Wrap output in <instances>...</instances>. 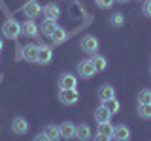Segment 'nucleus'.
<instances>
[{
	"label": "nucleus",
	"mask_w": 151,
	"mask_h": 141,
	"mask_svg": "<svg viewBox=\"0 0 151 141\" xmlns=\"http://www.w3.org/2000/svg\"><path fill=\"white\" fill-rule=\"evenodd\" d=\"M21 32H23L21 30V23H17L15 19H8V21L2 25V34L6 38H9V40H15Z\"/></svg>",
	"instance_id": "f257e3e1"
},
{
	"label": "nucleus",
	"mask_w": 151,
	"mask_h": 141,
	"mask_svg": "<svg viewBox=\"0 0 151 141\" xmlns=\"http://www.w3.org/2000/svg\"><path fill=\"white\" fill-rule=\"evenodd\" d=\"M79 47H81L83 53L94 55L98 51V40H96V36H83L81 41H79Z\"/></svg>",
	"instance_id": "f03ea898"
},
{
	"label": "nucleus",
	"mask_w": 151,
	"mask_h": 141,
	"mask_svg": "<svg viewBox=\"0 0 151 141\" xmlns=\"http://www.w3.org/2000/svg\"><path fill=\"white\" fill-rule=\"evenodd\" d=\"M59 98H60V103H64V105H74L79 100L78 88H60Z\"/></svg>",
	"instance_id": "7ed1b4c3"
},
{
	"label": "nucleus",
	"mask_w": 151,
	"mask_h": 141,
	"mask_svg": "<svg viewBox=\"0 0 151 141\" xmlns=\"http://www.w3.org/2000/svg\"><path fill=\"white\" fill-rule=\"evenodd\" d=\"M78 73H79V77H83V79H91L94 73H96V68L93 66L91 60H81L78 66Z\"/></svg>",
	"instance_id": "20e7f679"
},
{
	"label": "nucleus",
	"mask_w": 151,
	"mask_h": 141,
	"mask_svg": "<svg viewBox=\"0 0 151 141\" xmlns=\"http://www.w3.org/2000/svg\"><path fill=\"white\" fill-rule=\"evenodd\" d=\"M53 58V49L49 45H38V60L40 64H49Z\"/></svg>",
	"instance_id": "39448f33"
},
{
	"label": "nucleus",
	"mask_w": 151,
	"mask_h": 141,
	"mask_svg": "<svg viewBox=\"0 0 151 141\" xmlns=\"http://www.w3.org/2000/svg\"><path fill=\"white\" fill-rule=\"evenodd\" d=\"M113 135V124L110 120L108 122H98V134L96 139H110Z\"/></svg>",
	"instance_id": "423d86ee"
},
{
	"label": "nucleus",
	"mask_w": 151,
	"mask_h": 141,
	"mask_svg": "<svg viewBox=\"0 0 151 141\" xmlns=\"http://www.w3.org/2000/svg\"><path fill=\"white\" fill-rule=\"evenodd\" d=\"M23 11H25V15H27L28 19H34V17H38V15L42 13V6L36 2V0H30V2L25 4Z\"/></svg>",
	"instance_id": "0eeeda50"
},
{
	"label": "nucleus",
	"mask_w": 151,
	"mask_h": 141,
	"mask_svg": "<svg viewBox=\"0 0 151 141\" xmlns=\"http://www.w3.org/2000/svg\"><path fill=\"white\" fill-rule=\"evenodd\" d=\"M113 139H117V141H125V139H129L130 137V130H129V126L127 124H117V126H113V135H111Z\"/></svg>",
	"instance_id": "6e6552de"
},
{
	"label": "nucleus",
	"mask_w": 151,
	"mask_h": 141,
	"mask_svg": "<svg viewBox=\"0 0 151 141\" xmlns=\"http://www.w3.org/2000/svg\"><path fill=\"white\" fill-rule=\"evenodd\" d=\"M23 58H25L27 62H36L38 60V45L28 43V45L23 47Z\"/></svg>",
	"instance_id": "1a4fd4ad"
},
{
	"label": "nucleus",
	"mask_w": 151,
	"mask_h": 141,
	"mask_svg": "<svg viewBox=\"0 0 151 141\" xmlns=\"http://www.w3.org/2000/svg\"><path fill=\"white\" fill-rule=\"evenodd\" d=\"M12 128H13L15 134L23 135V134H27V132H28V122H27L25 117H17V119L12 122Z\"/></svg>",
	"instance_id": "9d476101"
},
{
	"label": "nucleus",
	"mask_w": 151,
	"mask_h": 141,
	"mask_svg": "<svg viewBox=\"0 0 151 141\" xmlns=\"http://www.w3.org/2000/svg\"><path fill=\"white\" fill-rule=\"evenodd\" d=\"M21 30H23V34L25 36H28V38H34L36 34H38V25L32 19H28V21H25V23H21Z\"/></svg>",
	"instance_id": "9b49d317"
},
{
	"label": "nucleus",
	"mask_w": 151,
	"mask_h": 141,
	"mask_svg": "<svg viewBox=\"0 0 151 141\" xmlns=\"http://www.w3.org/2000/svg\"><path fill=\"white\" fill-rule=\"evenodd\" d=\"M59 85H60V88H76L78 79H76V75H72V73H63L60 79H59Z\"/></svg>",
	"instance_id": "f8f14e48"
},
{
	"label": "nucleus",
	"mask_w": 151,
	"mask_h": 141,
	"mask_svg": "<svg viewBox=\"0 0 151 141\" xmlns=\"http://www.w3.org/2000/svg\"><path fill=\"white\" fill-rule=\"evenodd\" d=\"M59 128H60V137H64V139L76 137V124H72V122H63Z\"/></svg>",
	"instance_id": "ddd939ff"
},
{
	"label": "nucleus",
	"mask_w": 151,
	"mask_h": 141,
	"mask_svg": "<svg viewBox=\"0 0 151 141\" xmlns=\"http://www.w3.org/2000/svg\"><path fill=\"white\" fill-rule=\"evenodd\" d=\"M42 11H44L45 19H53V21H57V19L60 17V9L55 6V4H47L45 8H42Z\"/></svg>",
	"instance_id": "4468645a"
},
{
	"label": "nucleus",
	"mask_w": 151,
	"mask_h": 141,
	"mask_svg": "<svg viewBox=\"0 0 151 141\" xmlns=\"http://www.w3.org/2000/svg\"><path fill=\"white\" fill-rule=\"evenodd\" d=\"M98 98L104 102V100H110V98H115V90H113L111 85H102L98 88Z\"/></svg>",
	"instance_id": "2eb2a0df"
},
{
	"label": "nucleus",
	"mask_w": 151,
	"mask_h": 141,
	"mask_svg": "<svg viewBox=\"0 0 151 141\" xmlns=\"http://www.w3.org/2000/svg\"><path fill=\"white\" fill-rule=\"evenodd\" d=\"M94 119H96V122H108L111 119V113L108 111L104 105H100V107L94 109Z\"/></svg>",
	"instance_id": "dca6fc26"
},
{
	"label": "nucleus",
	"mask_w": 151,
	"mask_h": 141,
	"mask_svg": "<svg viewBox=\"0 0 151 141\" xmlns=\"http://www.w3.org/2000/svg\"><path fill=\"white\" fill-rule=\"evenodd\" d=\"M44 134H45V137H47V139L55 141V139H59V137H60V128H59V126H55V124H47V126H45V130H44Z\"/></svg>",
	"instance_id": "f3484780"
},
{
	"label": "nucleus",
	"mask_w": 151,
	"mask_h": 141,
	"mask_svg": "<svg viewBox=\"0 0 151 141\" xmlns=\"http://www.w3.org/2000/svg\"><path fill=\"white\" fill-rule=\"evenodd\" d=\"M76 137L78 139H89L91 137V126L89 124H79V126H76Z\"/></svg>",
	"instance_id": "a211bd4d"
},
{
	"label": "nucleus",
	"mask_w": 151,
	"mask_h": 141,
	"mask_svg": "<svg viewBox=\"0 0 151 141\" xmlns=\"http://www.w3.org/2000/svg\"><path fill=\"white\" fill-rule=\"evenodd\" d=\"M49 38L53 40V43H63V41L66 40V30H64L63 26H59V25H57V28L53 30V34H51Z\"/></svg>",
	"instance_id": "6ab92c4d"
},
{
	"label": "nucleus",
	"mask_w": 151,
	"mask_h": 141,
	"mask_svg": "<svg viewBox=\"0 0 151 141\" xmlns=\"http://www.w3.org/2000/svg\"><path fill=\"white\" fill-rule=\"evenodd\" d=\"M55 28H57V21H53V19H45V21L42 23V34H44V36H51Z\"/></svg>",
	"instance_id": "aec40b11"
},
{
	"label": "nucleus",
	"mask_w": 151,
	"mask_h": 141,
	"mask_svg": "<svg viewBox=\"0 0 151 141\" xmlns=\"http://www.w3.org/2000/svg\"><path fill=\"white\" fill-rule=\"evenodd\" d=\"M102 105H104V107H106V109H108V111H110V113H111V115H115V113H117V111H119V109H121V105H119V102H117V100H115V98H110V100H104V102H102Z\"/></svg>",
	"instance_id": "412c9836"
},
{
	"label": "nucleus",
	"mask_w": 151,
	"mask_h": 141,
	"mask_svg": "<svg viewBox=\"0 0 151 141\" xmlns=\"http://www.w3.org/2000/svg\"><path fill=\"white\" fill-rule=\"evenodd\" d=\"M91 62H93L94 68H96V72H102V70H106V66H108L106 58H104L102 55H94L93 58H91Z\"/></svg>",
	"instance_id": "4be33fe9"
},
{
	"label": "nucleus",
	"mask_w": 151,
	"mask_h": 141,
	"mask_svg": "<svg viewBox=\"0 0 151 141\" xmlns=\"http://www.w3.org/2000/svg\"><path fill=\"white\" fill-rule=\"evenodd\" d=\"M138 115L142 119H151V103H140L138 105Z\"/></svg>",
	"instance_id": "5701e85b"
},
{
	"label": "nucleus",
	"mask_w": 151,
	"mask_h": 141,
	"mask_svg": "<svg viewBox=\"0 0 151 141\" xmlns=\"http://www.w3.org/2000/svg\"><path fill=\"white\" fill-rule=\"evenodd\" d=\"M110 23L113 26H123V23H125V15H123V13H113V15L110 17Z\"/></svg>",
	"instance_id": "b1692460"
},
{
	"label": "nucleus",
	"mask_w": 151,
	"mask_h": 141,
	"mask_svg": "<svg viewBox=\"0 0 151 141\" xmlns=\"http://www.w3.org/2000/svg\"><path fill=\"white\" fill-rule=\"evenodd\" d=\"M138 102L140 103H151V90H140Z\"/></svg>",
	"instance_id": "393cba45"
},
{
	"label": "nucleus",
	"mask_w": 151,
	"mask_h": 141,
	"mask_svg": "<svg viewBox=\"0 0 151 141\" xmlns=\"http://www.w3.org/2000/svg\"><path fill=\"white\" fill-rule=\"evenodd\" d=\"M94 2H96V6H98V8H102V9H108V8H111L113 0H94Z\"/></svg>",
	"instance_id": "a878e982"
},
{
	"label": "nucleus",
	"mask_w": 151,
	"mask_h": 141,
	"mask_svg": "<svg viewBox=\"0 0 151 141\" xmlns=\"http://www.w3.org/2000/svg\"><path fill=\"white\" fill-rule=\"evenodd\" d=\"M144 13L147 17H151V0H145V4H144Z\"/></svg>",
	"instance_id": "bb28decb"
},
{
	"label": "nucleus",
	"mask_w": 151,
	"mask_h": 141,
	"mask_svg": "<svg viewBox=\"0 0 151 141\" xmlns=\"http://www.w3.org/2000/svg\"><path fill=\"white\" fill-rule=\"evenodd\" d=\"M36 139H38V141H44V139H47V137H45V134H38Z\"/></svg>",
	"instance_id": "cd10ccee"
},
{
	"label": "nucleus",
	"mask_w": 151,
	"mask_h": 141,
	"mask_svg": "<svg viewBox=\"0 0 151 141\" xmlns=\"http://www.w3.org/2000/svg\"><path fill=\"white\" fill-rule=\"evenodd\" d=\"M113 2H119V4H125V2H129V0H113Z\"/></svg>",
	"instance_id": "c85d7f7f"
},
{
	"label": "nucleus",
	"mask_w": 151,
	"mask_h": 141,
	"mask_svg": "<svg viewBox=\"0 0 151 141\" xmlns=\"http://www.w3.org/2000/svg\"><path fill=\"white\" fill-rule=\"evenodd\" d=\"M2 47H4V43H2V40H0V51H2Z\"/></svg>",
	"instance_id": "c756f323"
}]
</instances>
